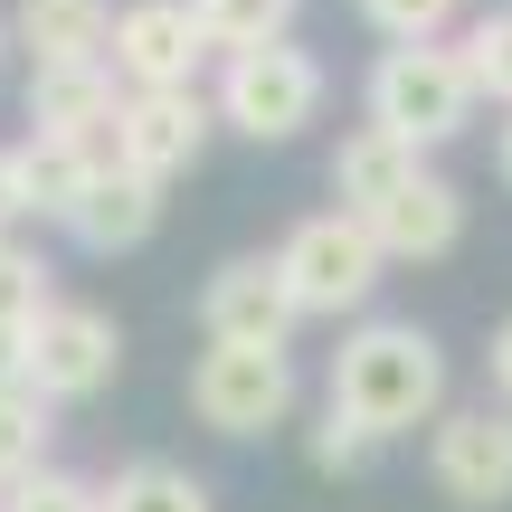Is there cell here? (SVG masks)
<instances>
[{"mask_svg": "<svg viewBox=\"0 0 512 512\" xmlns=\"http://www.w3.org/2000/svg\"><path fill=\"white\" fill-rule=\"evenodd\" d=\"M332 408L370 437H418L446 418V351L427 323H361L332 351Z\"/></svg>", "mask_w": 512, "mask_h": 512, "instance_id": "1", "label": "cell"}, {"mask_svg": "<svg viewBox=\"0 0 512 512\" xmlns=\"http://www.w3.org/2000/svg\"><path fill=\"white\" fill-rule=\"evenodd\" d=\"M361 105H370V124L380 133H399V143H418V152H437V143H456L465 124H475V76H465V57L446 48H380V67H370V86H361Z\"/></svg>", "mask_w": 512, "mask_h": 512, "instance_id": "2", "label": "cell"}, {"mask_svg": "<svg viewBox=\"0 0 512 512\" xmlns=\"http://www.w3.org/2000/svg\"><path fill=\"white\" fill-rule=\"evenodd\" d=\"M275 275H285L294 313H323V323H342V313H361L370 294H380L389 256L370 238L351 209H313V219L285 228V247H275Z\"/></svg>", "mask_w": 512, "mask_h": 512, "instance_id": "3", "label": "cell"}, {"mask_svg": "<svg viewBox=\"0 0 512 512\" xmlns=\"http://www.w3.org/2000/svg\"><path fill=\"white\" fill-rule=\"evenodd\" d=\"M209 105H219V124L247 133V143H294V133L323 114V67H313L294 38L285 48H256V57H219Z\"/></svg>", "mask_w": 512, "mask_h": 512, "instance_id": "4", "label": "cell"}, {"mask_svg": "<svg viewBox=\"0 0 512 512\" xmlns=\"http://www.w3.org/2000/svg\"><path fill=\"white\" fill-rule=\"evenodd\" d=\"M190 418L219 437H266L294 418V361L285 351H247V342H209L190 361Z\"/></svg>", "mask_w": 512, "mask_h": 512, "instance_id": "5", "label": "cell"}, {"mask_svg": "<svg viewBox=\"0 0 512 512\" xmlns=\"http://www.w3.org/2000/svg\"><path fill=\"white\" fill-rule=\"evenodd\" d=\"M200 57H209V38H200V10H190V0H124V10H114L105 67H114L124 95H181V86H200Z\"/></svg>", "mask_w": 512, "mask_h": 512, "instance_id": "6", "label": "cell"}, {"mask_svg": "<svg viewBox=\"0 0 512 512\" xmlns=\"http://www.w3.org/2000/svg\"><path fill=\"white\" fill-rule=\"evenodd\" d=\"M114 370H124V332H114V313H95V304H57L48 323L19 342V380H29L48 408L95 399Z\"/></svg>", "mask_w": 512, "mask_h": 512, "instance_id": "7", "label": "cell"}, {"mask_svg": "<svg viewBox=\"0 0 512 512\" xmlns=\"http://www.w3.org/2000/svg\"><path fill=\"white\" fill-rule=\"evenodd\" d=\"M427 475L465 512L512 503V408H494V399L484 408H446V418L427 427Z\"/></svg>", "mask_w": 512, "mask_h": 512, "instance_id": "8", "label": "cell"}, {"mask_svg": "<svg viewBox=\"0 0 512 512\" xmlns=\"http://www.w3.org/2000/svg\"><path fill=\"white\" fill-rule=\"evenodd\" d=\"M209 133H219V105H209L200 86H181V95H124V114H114V162L143 171V181H171V171H190L209 152Z\"/></svg>", "mask_w": 512, "mask_h": 512, "instance_id": "9", "label": "cell"}, {"mask_svg": "<svg viewBox=\"0 0 512 512\" xmlns=\"http://www.w3.org/2000/svg\"><path fill=\"white\" fill-rule=\"evenodd\" d=\"M200 323H209V342L285 351V332L304 323V313H294V294H285V275H275V256H228V266L200 285Z\"/></svg>", "mask_w": 512, "mask_h": 512, "instance_id": "10", "label": "cell"}, {"mask_svg": "<svg viewBox=\"0 0 512 512\" xmlns=\"http://www.w3.org/2000/svg\"><path fill=\"white\" fill-rule=\"evenodd\" d=\"M114 114H124L114 67H38L29 76V133H48V143L114 152Z\"/></svg>", "mask_w": 512, "mask_h": 512, "instance_id": "11", "label": "cell"}, {"mask_svg": "<svg viewBox=\"0 0 512 512\" xmlns=\"http://www.w3.org/2000/svg\"><path fill=\"white\" fill-rule=\"evenodd\" d=\"M370 238H380V256L389 266H427V256H446L465 238V190L446 181V171H427V181H408L389 209H370Z\"/></svg>", "mask_w": 512, "mask_h": 512, "instance_id": "12", "label": "cell"}, {"mask_svg": "<svg viewBox=\"0 0 512 512\" xmlns=\"http://www.w3.org/2000/svg\"><path fill=\"white\" fill-rule=\"evenodd\" d=\"M10 38L29 48V76L38 67H105V48H114V0H19V10H10Z\"/></svg>", "mask_w": 512, "mask_h": 512, "instance_id": "13", "label": "cell"}, {"mask_svg": "<svg viewBox=\"0 0 512 512\" xmlns=\"http://www.w3.org/2000/svg\"><path fill=\"white\" fill-rule=\"evenodd\" d=\"M408 181H427V152H418V143H399V133H380V124L342 133V152H332V200H342L351 219L389 209Z\"/></svg>", "mask_w": 512, "mask_h": 512, "instance_id": "14", "label": "cell"}, {"mask_svg": "<svg viewBox=\"0 0 512 512\" xmlns=\"http://www.w3.org/2000/svg\"><path fill=\"white\" fill-rule=\"evenodd\" d=\"M152 228H162V181H143V171H95V190L76 200V219H67V238L76 247H95V256H124V247H143Z\"/></svg>", "mask_w": 512, "mask_h": 512, "instance_id": "15", "label": "cell"}, {"mask_svg": "<svg viewBox=\"0 0 512 512\" xmlns=\"http://www.w3.org/2000/svg\"><path fill=\"white\" fill-rule=\"evenodd\" d=\"M95 171H114V152L95 143H48V133H29L19 143V181H29V219H76V200L95 190Z\"/></svg>", "mask_w": 512, "mask_h": 512, "instance_id": "16", "label": "cell"}, {"mask_svg": "<svg viewBox=\"0 0 512 512\" xmlns=\"http://www.w3.org/2000/svg\"><path fill=\"white\" fill-rule=\"evenodd\" d=\"M190 10H200V38L219 57L285 48V29H294V0H190Z\"/></svg>", "mask_w": 512, "mask_h": 512, "instance_id": "17", "label": "cell"}, {"mask_svg": "<svg viewBox=\"0 0 512 512\" xmlns=\"http://www.w3.org/2000/svg\"><path fill=\"white\" fill-rule=\"evenodd\" d=\"M38 465H48V399L29 380H0V494L29 484Z\"/></svg>", "mask_w": 512, "mask_h": 512, "instance_id": "18", "label": "cell"}, {"mask_svg": "<svg viewBox=\"0 0 512 512\" xmlns=\"http://www.w3.org/2000/svg\"><path fill=\"white\" fill-rule=\"evenodd\" d=\"M105 512H219V503H209L200 475H181V465L143 456V465H124V475L105 484Z\"/></svg>", "mask_w": 512, "mask_h": 512, "instance_id": "19", "label": "cell"}, {"mask_svg": "<svg viewBox=\"0 0 512 512\" xmlns=\"http://www.w3.org/2000/svg\"><path fill=\"white\" fill-rule=\"evenodd\" d=\"M456 57H465V76H475V95H484V105H503V114H512V10L465 19Z\"/></svg>", "mask_w": 512, "mask_h": 512, "instance_id": "20", "label": "cell"}, {"mask_svg": "<svg viewBox=\"0 0 512 512\" xmlns=\"http://www.w3.org/2000/svg\"><path fill=\"white\" fill-rule=\"evenodd\" d=\"M465 0H361V19L389 38V48H437L446 29H456Z\"/></svg>", "mask_w": 512, "mask_h": 512, "instance_id": "21", "label": "cell"}, {"mask_svg": "<svg viewBox=\"0 0 512 512\" xmlns=\"http://www.w3.org/2000/svg\"><path fill=\"white\" fill-rule=\"evenodd\" d=\"M0 512H105V484H86V475H57V465H38L29 484H10V494H0Z\"/></svg>", "mask_w": 512, "mask_h": 512, "instance_id": "22", "label": "cell"}, {"mask_svg": "<svg viewBox=\"0 0 512 512\" xmlns=\"http://www.w3.org/2000/svg\"><path fill=\"white\" fill-rule=\"evenodd\" d=\"M370 456H380V437L351 427L342 408H323V427H313V465H323V475H370Z\"/></svg>", "mask_w": 512, "mask_h": 512, "instance_id": "23", "label": "cell"}, {"mask_svg": "<svg viewBox=\"0 0 512 512\" xmlns=\"http://www.w3.org/2000/svg\"><path fill=\"white\" fill-rule=\"evenodd\" d=\"M29 219V181H19V143H0V238Z\"/></svg>", "mask_w": 512, "mask_h": 512, "instance_id": "24", "label": "cell"}, {"mask_svg": "<svg viewBox=\"0 0 512 512\" xmlns=\"http://www.w3.org/2000/svg\"><path fill=\"white\" fill-rule=\"evenodd\" d=\"M484 370H494V408H512V323H494V351H484Z\"/></svg>", "mask_w": 512, "mask_h": 512, "instance_id": "25", "label": "cell"}, {"mask_svg": "<svg viewBox=\"0 0 512 512\" xmlns=\"http://www.w3.org/2000/svg\"><path fill=\"white\" fill-rule=\"evenodd\" d=\"M503 181H512V124H503Z\"/></svg>", "mask_w": 512, "mask_h": 512, "instance_id": "26", "label": "cell"}, {"mask_svg": "<svg viewBox=\"0 0 512 512\" xmlns=\"http://www.w3.org/2000/svg\"><path fill=\"white\" fill-rule=\"evenodd\" d=\"M0 57H10V29H0Z\"/></svg>", "mask_w": 512, "mask_h": 512, "instance_id": "27", "label": "cell"}]
</instances>
